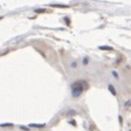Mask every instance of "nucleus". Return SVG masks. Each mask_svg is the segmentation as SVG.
I'll return each instance as SVG.
<instances>
[{
  "mask_svg": "<svg viewBox=\"0 0 131 131\" xmlns=\"http://www.w3.org/2000/svg\"><path fill=\"white\" fill-rule=\"evenodd\" d=\"M112 76H114L115 78H118V74H117V72H115V71H112Z\"/></svg>",
  "mask_w": 131,
  "mask_h": 131,
  "instance_id": "nucleus-5",
  "label": "nucleus"
},
{
  "mask_svg": "<svg viewBox=\"0 0 131 131\" xmlns=\"http://www.w3.org/2000/svg\"><path fill=\"white\" fill-rule=\"evenodd\" d=\"M46 124H30V127H32V128H44Z\"/></svg>",
  "mask_w": 131,
  "mask_h": 131,
  "instance_id": "nucleus-2",
  "label": "nucleus"
},
{
  "mask_svg": "<svg viewBox=\"0 0 131 131\" xmlns=\"http://www.w3.org/2000/svg\"><path fill=\"white\" fill-rule=\"evenodd\" d=\"M108 88H109V91L112 92V94L116 95V90H115V88H114V86H112V84H109V85H108Z\"/></svg>",
  "mask_w": 131,
  "mask_h": 131,
  "instance_id": "nucleus-3",
  "label": "nucleus"
},
{
  "mask_svg": "<svg viewBox=\"0 0 131 131\" xmlns=\"http://www.w3.org/2000/svg\"><path fill=\"white\" fill-rule=\"evenodd\" d=\"M84 85H86V83L84 81H78L74 82L71 85V94L73 97H79L82 94L83 90H84Z\"/></svg>",
  "mask_w": 131,
  "mask_h": 131,
  "instance_id": "nucleus-1",
  "label": "nucleus"
},
{
  "mask_svg": "<svg viewBox=\"0 0 131 131\" xmlns=\"http://www.w3.org/2000/svg\"><path fill=\"white\" fill-rule=\"evenodd\" d=\"M100 49H108V50H110L112 48H110V47H100Z\"/></svg>",
  "mask_w": 131,
  "mask_h": 131,
  "instance_id": "nucleus-6",
  "label": "nucleus"
},
{
  "mask_svg": "<svg viewBox=\"0 0 131 131\" xmlns=\"http://www.w3.org/2000/svg\"><path fill=\"white\" fill-rule=\"evenodd\" d=\"M88 59H84V61H83V64H88Z\"/></svg>",
  "mask_w": 131,
  "mask_h": 131,
  "instance_id": "nucleus-7",
  "label": "nucleus"
},
{
  "mask_svg": "<svg viewBox=\"0 0 131 131\" xmlns=\"http://www.w3.org/2000/svg\"><path fill=\"white\" fill-rule=\"evenodd\" d=\"M21 128H22L23 130H28V128H26V127H21Z\"/></svg>",
  "mask_w": 131,
  "mask_h": 131,
  "instance_id": "nucleus-8",
  "label": "nucleus"
},
{
  "mask_svg": "<svg viewBox=\"0 0 131 131\" xmlns=\"http://www.w3.org/2000/svg\"><path fill=\"white\" fill-rule=\"evenodd\" d=\"M13 124H0V127H12Z\"/></svg>",
  "mask_w": 131,
  "mask_h": 131,
  "instance_id": "nucleus-4",
  "label": "nucleus"
}]
</instances>
